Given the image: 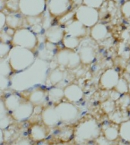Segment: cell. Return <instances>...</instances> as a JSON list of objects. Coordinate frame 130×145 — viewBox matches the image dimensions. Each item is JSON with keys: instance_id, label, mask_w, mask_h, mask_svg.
<instances>
[{"instance_id": "21", "label": "cell", "mask_w": 130, "mask_h": 145, "mask_svg": "<svg viewBox=\"0 0 130 145\" xmlns=\"http://www.w3.org/2000/svg\"><path fill=\"white\" fill-rule=\"evenodd\" d=\"M43 14L40 16H34V17H26L27 25L30 27L29 29L35 34H40L41 33H43V31H45L43 27Z\"/></svg>"}, {"instance_id": "45", "label": "cell", "mask_w": 130, "mask_h": 145, "mask_svg": "<svg viewBox=\"0 0 130 145\" xmlns=\"http://www.w3.org/2000/svg\"><path fill=\"white\" fill-rule=\"evenodd\" d=\"M118 145H130L129 144H128L127 142H119Z\"/></svg>"}, {"instance_id": "39", "label": "cell", "mask_w": 130, "mask_h": 145, "mask_svg": "<svg viewBox=\"0 0 130 145\" xmlns=\"http://www.w3.org/2000/svg\"><path fill=\"white\" fill-rule=\"evenodd\" d=\"M121 13L126 19H130V0H127L121 5Z\"/></svg>"}, {"instance_id": "8", "label": "cell", "mask_w": 130, "mask_h": 145, "mask_svg": "<svg viewBox=\"0 0 130 145\" xmlns=\"http://www.w3.org/2000/svg\"><path fill=\"white\" fill-rule=\"evenodd\" d=\"M60 120L64 123H71L77 120L79 116V109L75 104L69 101L60 102L55 105Z\"/></svg>"}, {"instance_id": "32", "label": "cell", "mask_w": 130, "mask_h": 145, "mask_svg": "<svg viewBox=\"0 0 130 145\" xmlns=\"http://www.w3.org/2000/svg\"><path fill=\"white\" fill-rule=\"evenodd\" d=\"M116 107L117 106H116V101H114L110 98L106 100L101 104V109L106 114H108V115L113 113L116 110Z\"/></svg>"}, {"instance_id": "20", "label": "cell", "mask_w": 130, "mask_h": 145, "mask_svg": "<svg viewBox=\"0 0 130 145\" xmlns=\"http://www.w3.org/2000/svg\"><path fill=\"white\" fill-rule=\"evenodd\" d=\"M45 125L34 124L30 128V138L34 141H41L43 140L48 135L47 129Z\"/></svg>"}, {"instance_id": "36", "label": "cell", "mask_w": 130, "mask_h": 145, "mask_svg": "<svg viewBox=\"0 0 130 145\" xmlns=\"http://www.w3.org/2000/svg\"><path fill=\"white\" fill-rule=\"evenodd\" d=\"M11 48H12V45H10L9 43L1 42L0 44V57L1 59L8 57Z\"/></svg>"}, {"instance_id": "44", "label": "cell", "mask_w": 130, "mask_h": 145, "mask_svg": "<svg viewBox=\"0 0 130 145\" xmlns=\"http://www.w3.org/2000/svg\"><path fill=\"white\" fill-rule=\"evenodd\" d=\"M3 129H0V135H1V140H0V144H2V143L4 141V133H3Z\"/></svg>"}, {"instance_id": "46", "label": "cell", "mask_w": 130, "mask_h": 145, "mask_svg": "<svg viewBox=\"0 0 130 145\" xmlns=\"http://www.w3.org/2000/svg\"><path fill=\"white\" fill-rule=\"evenodd\" d=\"M38 145H50V144H48V143L44 142V141H43V142L40 143V144H39Z\"/></svg>"}, {"instance_id": "9", "label": "cell", "mask_w": 130, "mask_h": 145, "mask_svg": "<svg viewBox=\"0 0 130 145\" xmlns=\"http://www.w3.org/2000/svg\"><path fill=\"white\" fill-rule=\"evenodd\" d=\"M73 0H46V9L52 18H61L70 11Z\"/></svg>"}, {"instance_id": "26", "label": "cell", "mask_w": 130, "mask_h": 145, "mask_svg": "<svg viewBox=\"0 0 130 145\" xmlns=\"http://www.w3.org/2000/svg\"><path fill=\"white\" fill-rule=\"evenodd\" d=\"M109 119L110 122H113L117 125L129 120V110L116 108L115 110L109 114Z\"/></svg>"}, {"instance_id": "34", "label": "cell", "mask_w": 130, "mask_h": 145, "mask_svg": "<svg viewBox=\"0 0 130 145\" xmlns=\"http://www.w3.org/2000/svg\"><path fill=\"white\" fill-rule=\"evenodd\" d=\"M1 68H0V70H1V76H3L9 77L11 72L12 71L11 67H10V64L9 63V61H8V57H6V60H5V62H3L2 60L1 59Z\"/></svg>"}, {"instance_id": "13", "label": "cell", "mask_w": 130, "mask_h": 145, "mask_svg": "<svg viewBox=\"0 0 130 145\" xmlns=\"http://www.w3.org/2000/svg\"><path fill=\"white\" fill-rule=\"evenodd\" d=\"M65 30L67 34L76 36L80 39H83L88 36V28L85 27L82 23L78 20L76 18L72 19L65 24Z\"/></svg>"}, {"instance_id": "10", "label": "cell", "mask_w": 130, "mask_h": 145, "mask_svg": "<svg viewBox=\"0 0 130 145\" xmlns=\"http://www.w3.org/2000/svg\"><path fill=\"white\" fill-rule=\"evenodd\" d=\"M121 77L116 69L109 68L103 72L100 77L99 86L103 90H113Z\"/></svg>"}, {"instance_id": "11", "label": "cell", "mask_w": 130, "mask_h": 145, "mask_svg": "<svg viewBox=\"0 0 130 145\" xmlns=\"http://www.w3.org/2000/svg\"><path fill=\"white\" fill-rule=\"evenodd\" d=\"M34 106L27 100L23 101L15 110L11 113L13 120L18 122H23L29 119L34 113Z\"/></svg>"}, {"instance_id": "49", "label": "cell", "mask_w": 130, "mask_h": 145, "mask_svg": "<svg viewBox=\"0 0 130 145\" xmlns=\"http://www.w3.org/2000/svg\"><path fill=\"white\" fill-rule=\"evenodd\" d=\"M75 2V0H73V3H74Z\"/></svg>"}, {"instance_id": "37", "label": "cell", "mask_w": 130, "mask_h": 145, "mask_svg": "<svg viewBox=\"0 0 130 145\" xmlns=\"http://www.w3.org/2000/svg\"><path fill=\"white\" fill-rule=\"evenodd\" d=\"M72 135H74V130L70 128H64L59 133V138L64 141H67Z\"/></svg>"}, {"instance_id": "47", "label": "cell", "mask_w": 130, "mask_h": 145, "mask_svg": "<svg viewBox=\"0 0 130 145\" xmlns=\"http://www.w3.org/2000/svg\"><path fill=\"white\" fill-rule=\"evenodd\" d=\"M55 145H64L63 144H61V143H59V144H55Z\"/></svg>"}, {"instance_id": "31", "label": "cell", "mask_w": 130, "mask_h": 145, "mask_svg": "<svg viewBox=\"0 0 130 145\" xmlns=\"http://www.w3.org/2000/svg\"><path fill=\"white\" fill-rule=\"evenodd\" d=\"M116 103V106L122 110H128L130 106V93H126L121 95Z\"/></svg>"}, {"instance_id": "27", "label": "cell", "mask_w": 130, "mask_h": 145, "mask_svg": "<svg viewBox=\"0 0 130 145\" xmlns=\"http://www.w3.org/2000/svg\"><path fill=\"white\" fill-rule=\"evenodd\" d=\"M8 110L5 108L3 100L1 101V108H0V129H6L9 128V126L11 123V116H9L8 114Z\"/></svg>"}, {"instance_id": "16", "label": "cell", "mask_w": 130, "mask_h": 145, "mask_svg": "<svg viewBox=\"0 0 130 145\" xmlns=\"http://www.w3.org/2000/svg\"><path fill=\"white\" fill-rule=\"evenodd\" d=\"M56 45L46 41L44 43H41L39 46L36 55L39 58L43 61H51L56 55Z\"/></svg>"}, {"instance_id": "33", "label": "cell", "mask_w": 130, "mask_h": 145, "mask_svg": "<svg viewBox=\"0 0 130 145\" xmlns=\"http://www.w3.org/2000/svg\"><path fill=\"white\" fill-rule=\"evenodd\" d=\"M114 89L121 95L126 94L129 92V84L128 83V81L125 79L120 78Z\"/></svg>"}, {"instance_id": "35", "label": "cell", "mask_w": 130, "mask_h": 145, "mask_svg": "<svg viewBox=\"0 0 130 145\" xmlns=\"http://www.w3.org/2000/svg\"><path fill=\"white\" fill-rule=\"evenodd\" d=\"M5 8L11 12L19 11V0H6Z\"/></svg>"}, {"instance_id": "4", "label": "cell", "mask_w": 130, "mask_h": 145, "mask_svg": "<svg viewBox=\"0 0 130 145\" xmlns=\"http://www.w3.org/2000/svg\"><path fill=\"white\" fill-rule=\"evenodd\" d=\"M95 40L90 37H84L82 39L79 46L76 51L79 54L82 64L89 65L93 63L97 56L98 45Z\"/></svg>"}, {"instance_id": "14", "label": "cell", "mask_w": 130, "mask_h": 145, "mask_svg": "<svg viewBox=\"0 0 130 145\" xmlns=\"http://www.w3.org/2000/svg\"><path fill=\"white\" fill-rule=\"evenodd\" d=\"M41 120L47 127H54L61 122L55 105L52 104L43 109L41 112Z\"/></svg>"}, {"instance_id": "24", "label": "cell", "mask_w": 130, "mask_h": 145, "mask_svg": "<svg viewBox=\"0 0 130 145\" xmlns=\"http://www.w3.org/2000/svg\"><path fill=\"white\" fill-rule=\"evenodd\" d=\"M65 98L64 88L59 86H52L47 91V99L53 105H56Z\"/></svg>"}, {"instance_id": "43", "label": "cell", "mask_w": 130, "mask_h": 145, "mask_svg": "<svg viewBox=\"0 0 130 145\" xmlns=\"http://www.w3.org/2000/svg\"><path fill=\"white\" fill-rule=\"evenodd\" d=\"M121 95H122L119 94L118 91H116L115 89H113L112 92H110V94H109V98L114 101H117L119 98L121 97Z\"/></svg>"}, {"instance_id": "17", "label": "cell", "mask_w": 130, "mask_h": 145, "mask_svg": "<svg viewBox=\"0 0 130 145\" xmlns=\"http://www.w3.org/2000/svg\"><path fill=\"white\" fill-rule=\"evenodd\" d=\"M47 99V92L40 88H34L29 93L27 101L31 103L34 106H42Z\"/></svg>"}, {"instance_id": "38", "label": "cell", "mask_w": 130, "mask_h": 145, "mask_svg": "<svg viewBox=\"0 0 130 145\" xmlns=\"http://www.w3.org/2000/svg\"><path fill=\"white\" fill-rule=\"evenodd\" d=\"M104 0H82V5L98 9L102 6Z\"/></svg>"}, {"instance_id": "23", "label": "cell", "mask_w": 130, "mask_h": 145, "mask_svg": "<svg viewBox=\"0 0 130 145\" xmlns=\"http://www.w3.org/2000/svg\"><path fill=\"white\" fill-rule=\"evenodd\" d=\"M2 100L4 102L5 108L10 113H12L13 111L15 110L24 101V99L21 98L19 95L15 93L7 95L6 97Z\"/></svg>"}, {"instance_id": "25", "label": "cell", "mask_w": 130, "mask_h": 145, "mask_svg": "<svg viewBox=\"0 0 130 145\" xmlns=\"http://www.w3.org/2000/svg\"><path fill=\"white\" fill-rule=\"evenodd\" d=\"M22 15V14H18V12H11L9 14H7V27H11L15 30L21 28V26L24 24V18Z\"/></svg>"}, {"instance_id": "42", "label": "cell", "mask_w": 130, "mask_h": 145, "mask_svg": "<svg viewBox=\"0 0 130 145\" xmlns=\"http://www.w3.org/2000/svg\"><path fill=\"white\" fill-rule=\"evenodd\" d=\"M96 140H97L98 145H109V142H111V141L107 140L104 136L100 135L96 139Z\"/></svg>"}, {"instance_id": "2", "label": "cell", "mask_w": 130, "mask_h": 145, "mask_svg": "<svg viewBox=\"0 0 130 145\" xmlns=\"http://www.w3.org/2000/svg\"><path fill=\"white\" fill-rule=\"evenodd\" d=\"M100 135V127L97 120L94 118L80 122L74 130V140L78 144H84L96 140Z\"/></svg>"}, {"instance_id": "48", "label": "cell", "mask_w": 130, "mask_h": 145, "mask_svg": "<svg viewBox=\"0 0 130 145\" xmlns=\"http://www.w3.org/2000/svg\"><path fill=\"white\" fill-rule=\"evenodd\" d=\"M128 110H129L130 112V106H129V109H128Z\"/></svg>"}, {"instance_id": "6", "label": "cell", "mask_w": 130, "mask_h": 145, "mask_svg": "<svg viewBox=\"0 0 130 145\" xmlns=\"http://www.w3.org/2000/svg\"><path fill=\"white\" fill-rule=\"evenodd\" d=\"M46 8V0H19V12L25 17L43 14Z\"/></svg>"}, {"instance_id": "40", "label": "cell", "mask_w": 130, "mask_h": 145, "mask_svg": "<svg viewBox=\"0 0 130 145\" xmlns=\"http://www.w3.org/2000/svg\"><path fill=\"white\" fill-rule=\"evenodd\" d=\"M13 145H31V142L28 138H21L16 140Z\"/></svg>"}, {"instance_id": "22", "label": "cell", "mask_w": 130, "mask_h": 145, "mask_svg": "<svg viewBox=\"0 0 130 145\" xmlns=\"http://www.w3.org/2000/svg\"><path fill=\"white\" fill-rule=\"evenodd\" d=\"M61 68H55L50 72L48 75L47 81L50 82V86H57L62 82L64 81L66 78V70Z\"/></svg>"}, {"instance_id": "30", "label": "cell", "mask_w": 130, "mask_h": 145, "mask_svg": "<svg viewBox=\"0 0 130 145\" xmlns=\"http://www.w3.org/2000/svg\"><path fill=\"white\" fill-rule=\"evenodd\" d=\"M15 32V29L7 27V26L1 29V42L11 43Z\"/></svg>"}, {"instance_id": "19", "label": "cell", "mask_w": 130, "mask_h": 145, "mask_svg": "<svg viewBox=\"0 0 130 145\" xmlns=\"http://www.w3.org/2000/svg\"><path fill=\"white\" fill-rule=\"evenodd\" d=\"M102 131L103 136L109 141L116 140L119 136V125L114 122H107L103 125Z\"/></svg>"}, {"instance_id": "18", "label": "cell", "mask_w": 130, "mask_h": 145, "mask_svg": "<svg viewBox=\"0 0 130 145\" xmlns=\"http://www.w3.org/2000/svg\"><path fill=\"white\" fill-rule=\"evenodd\" d=\"M90 36L96 42H100L107 38L109 35L108 28L102 23H98L94 27L90 28Z\"/></svg>"}, {"instance_id": "41", "label": "cell", "mask_w": 130, "mask_h": 145, "mask_svg": "<svg viewBox=\"0 0 130 145\" xmlns=\"http://www.w3.org/2000/svg\"><path fill=\"white\" fill-rule=\"evenodd\" d=\"M6 14L3 11H1L0 12V29H1L6 27Z\"/></svg>"}, {"instance_id": "28", "label": "cell", "mask_w": 130, "mask_h": 145, "mask_svg": "<svg viewBox=\"0 0 130 145\" xmlns=\"http://www.w3.org/2000/svg\"><path fill=\"white\" fill-rule=\"evenodd\" d=\"M81 41H82V39L66 33V35L64 36L63 40H62V44L66 48L71 50H76L78 47L79 46Z\"/></svg>"}, {"instance_id": "3", "label": "cell", "mask_w": 130, "mask_h": 145, "mask_svg": "<svg viewBox=\"0 0 130 145\" xmlns=\"http://www.w3.org/2000/svg\"><path fill=\"white\" fill-rule=\"evenodd\" d=\"M11 44L12 46H20L33 51L37 46L38 38L29 28L21 27L15 30Z\"/></svg>"}, {"instance_id": "5", "label": "cell", "mask_w": 130, "mask_h": 145, "mask_svg": "<svg viewBox=\"0 0 130 145\" xmlns=\"http://www.w3.org/2000/svg\"><path fill=\"white\" fill-rule=\"evenodd\" d=\"M56 61L62 68L72 70L77 68L82 63L80 56L76 50L63 48L57 52Z\"/></svg>"}, {"instance_id": "7", "label": "cell", "mask_w": 130, "mask_h": 145, "mask_svg": "<svg viewBox=\"0 0 130 145\" xmlns=\"http://www.w3.org/2000/svg\"><path fill=\"white\" fill-rule=\"evenodd\" d=\"M75 18L88 28H91L98 23L99 11L98 9L81 5L75 11Z\"/></svg>"}, {"instance_id": "12", "label": "cell", "mask_w": 130, "mask_h": 145, "mask_svg": "<svg viewBox=\"0 0 130 145\" xmlns=\"http://www.w3.org/2000/svg\"><path fill=\"white\" fill-rule=\"evenodd\" d=\"M66 33L65 28L61 25H51L44 31V37L46 41L57 45L62 42Z\"/></svg>"}, {"instance_id": "29", "label": "cell", "mask_w": 130, "mask_h": 145, "mask_svg": "<svg viewBox=\"0 0 130 145\" xmlns=\"http://www.w3.org/2000/svg\"><path fill=\"white\" fill-rule=\"evenodd\" d=\"M119 137L130 144V120L119 125Z\"/></svg>"}, {"instance_id": "15", "label": "cell", "mask_w": 130, "mask_h": 145, "mask_svg": "<svg viewBox=\"0 0 130 145\" xmlns=\"http://www.w3.org/2000/svg\"><path fill=\"white\" fill-rule=\"evenodd\" d=\"M65 98L68 101L76 104L81 101L84 97V91L77 84L71 83L64 88Z\"/></svg>"}, {"instance_id": "1", "label": "cell", "mask_w": 130, "mask_h": 145, "mask_svg": "<svg viewBox=\"0 0 130 145\" xmlns=\"http://www.w3.org/2000/svg\"><path fill=\"white\" fill-rule=\"evenodd\" d=\"M7 57L14 72H21L27 70L36 59L35 54L32 50L20 46H12Z\"/></svg>"}]
</instances>
